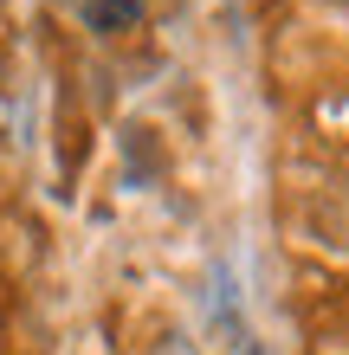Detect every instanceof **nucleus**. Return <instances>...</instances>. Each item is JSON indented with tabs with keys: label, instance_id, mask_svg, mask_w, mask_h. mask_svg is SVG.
I'll return each mask as SVG.
<instances>
[{
	"label": "nucleus",
	"instance_id": "obj_1",
	"mask_svg": "<svg viewBox=\"0 0 349 355\" xmlns=\"http://www.w3.org/2000/svg\"><path fill=\"white\" fill-rule=\"evenodd\" d=\"M85 19L91 33H130L142 19V0H85Z\"/></svg>",
	"mask_w": 349,
	"mask_h": 355
},
{
	"label": "nucleus",
	"instance_id": "obj_2",
	"mask_svg": "<svg viewBox=\"0 0 349 355\" xmlns=\"http://www.w3.org/2000/svg\"><path fill=\"white\" fill-rule=\"evenodd\" d=\"M162 355H194V349L181 343V336H169V343H162Z\"/></svg>",
	"mask_w": 349,
	"mask_h": 355
}]
</instances>
